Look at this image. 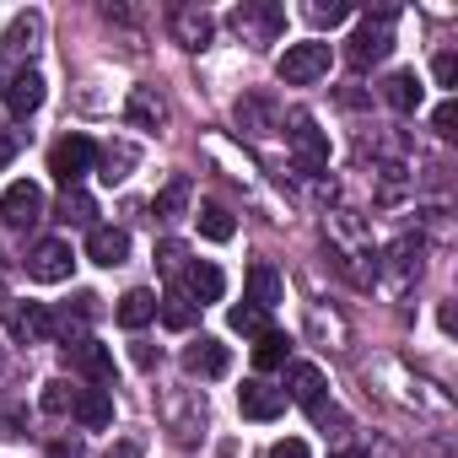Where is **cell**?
<instances>
[{"mask_svg": "<svg viewBox=\"0 0 458 458\" xmlns=\"http://www.w3.org/2000/svg\"><path fill=\"white\" fill-rule=\"evenodd\" d=\"M157 265H162V276H183L189 270V249L178 238H167V243H157Z\"/></svg>", "mask_w": 458, "mask_h": 458, "instance_id": "cell-30", "label": "cell"}, {"mask_svg": "<svg viewBox=\"0 0 458 458\" xmlns=\"http://www.w3.org/2000/svg\"><path fill=\"white\" fill-rule=\"evenodd\" d=\"M345 17H351L345 0H329V6H324V0H313V6H308V22H318V28H335V22H345Z\"/></svg>", "mask_w": 458, "mask_h": 458, "instance_id": "cell-33", "label": "cell"}, {"mask_svg": "<svg viewBox=\"0 0 458 458\" xmlns=\"http://www.w3.org/2000/svg\"><path fill=\"white\" fill-rule=\"evenodd\" d=\"M183 372L189 377H226L233 372V351L221 340H210V335H199L194 345H183Z\"/></svg>", "mask_w": 458, "mask_h": 458, "instance_id": "cell-8", "label": "cell"}, {"mask_svg": "<svg viewBox=\"0 0 458 458\" xmlns=\"http://www.w3.org/2000/svg\"><path fill=\"white\" fill-rule=\"evenodd\" d=\"M151 318H157V297H151L146 286H135V292L119 297V324H124V329H146Z\"/></svg>", "mask_w": 458, "mask_h": 458, "instance_id": "cell-22", "label": "cell"}, {"mask_svg": "<svg viewBox=\"0 0 458 458\" xmlns=\"http://www.w3.org/2000/svg\"><path fill=\"white\" fill-rule=\"evenodd\" d=\"M286 394H292L302 410L324 415V372H318L313 361H286Z\"/></svg>", "mask_w": 458, "mask_h": 458, "instance_id": "cell-10", "label": "cell"}, {"mask_svg": "<svg viewBox=\"0 0 458 458\" xmlns=\"http://www.w3.org/2000/svg\"><path fill=\"white\" fill-rule=\"evenodd\" d=\"M71 399H76V388H71L65 377L44 383V410H49V415H65V410H71Z\"/></svg>", "mask_w": 458, "mask_h": 458, "instance_id": "cell-32", "label": "cell"}, {"mask_svg": "<svg viewBox=\"0 0 458 458\" xmlns=\"http://www.w3.org/2000/svg\"><path fill=\"white\" fill-rule=\"evenodd\" d=\"M157 318H162L167 329H178V335H183V329H194V318H199V308H194V302H189L183 292H167V297L157 302Z\"/></svg>", "mask_w": 458, "mask_h": 458, "instance_id": "cell-26", "label": "cell"}, {"mask_svg": "<svg viewBox=\"0 0 458 458\" xmlns=\"http://www.w3.org/2000/svg\"><path fill=\"white\" fill-rule=\"evenodd\" d=\"M108 458H140V442H135V437H124V442H119Z\"/></svg>", "mask_w": 458, "mask_h": 458, "instance_id": "cell-39", "label": "cell"}, {"mask_svg": "<svg viewBox=\"0 0 458 458\" xmlns=\"http://www.w3.org/2000/svg\"><path fill=\"white\" fill-rule=\"evenodd\" d=\"M71 270H76V254H71V243H60V238H44V243L28 254V276H33L38 286H60V281H71Z\"/></svg>", "mask_w": 458, "mask_h": 458, "instance_id": "cell-6", "label": "cell"}, {"mask_svg": "<svg viewBox=\"0 0 458 458\" xmlns=\"http://www.w3.org/2000/svg\"><path fill=\"white\" fill-rule=\"evenodd\" d=\"M87 259L103 265V270L124 265L130 259V233H124V226H92V233H87Z\"/></svg>", "mask_w": 458, "mask_h": 458, "instance_id": "cell-11", "label": "cell"}, {"mask_svg": "<svg viewBox=\"0 0 458 458\" xmlns=\"http://www.w3.org/2000/svg\"><path fill=\"white\" fill-rule=\"evenodd\" d=\"M431 130H437L442 140H453V135H458V103H442V108L431 114Z\"/></svg>", "mask_w": 458, "mask_h": 458, "instance_id": "cell-34", "label": "cell"}, {"mask_svg": "<svg viewBox=\"0 0 458 458\" xmlns=\"http://www.w3.org/2000/svg\"><path fill=\"white\" fill-rule=\"evenodd\" d=\"M124 114H130V124H140V130H157V124H162V103H157L146 87H135V92H130Z\"/></svg>", "mask_w": 458, "mask_h": 458, "instance_id": "cell-28", "label": "cell"}, {"mask_svg": "<svg viewBox=\"0 0 458 458\" xmlns=\"http://www.w3.org/2000/svg\"><path fill=\"white\" fill-rule=\"evenodd\" d=\"M92 162H98V146H92L87 135H65V140H55V151H49V173H55L65 189H81V178L92 173Z\"/></svg>", "mask_w": 458, "mask_h": 458, "instance_id": "cell-4", "label": "cell"}, {"mask_svg": "<svg viewBox=\"0 0 458 458\" xmlns=\"http://www.w3.org/2000/svg\"><path fill=\"white\" fill-rule=\"evenodd\" d=\"M12 329H17V340L38 345V340H49V335H55V313H49L44 302H28V308H17V313H12Z\"/></svg>", "mask_w": 458, "mask_h": 458, "instance_id": "cell-19", "label": "cell"}, {"mask_svg": "<svg viewBox=\"0 0 458 458\" xmlns=\"http://www.w3.org/2000/svg\"><path fill=\"white\" fill-rule=\"evenodd\" d=\"M71 415H76L87 431H108V426H114V394H108V388H76Z\"/></svg>", "mask_w": 458, "mask_h": 458, "instance_id": "cell-14", "label": "cell"}, {"mask_svg": "<svg viewBox=\"0 0 458 458\" xmlns=\"http://www.w3.org/2000/svg\"><path fill=\"white\" fill-rule=\"evenodd\" d=\"M92 216H98V205H92L87 189H65L60 205H55V221H65V226H92Z\"/></svg>", "mask_w": 458, "mask_h": 458, "instance_id": "cell-24", "label": "cell"}, {"mask_svg": "<svg viewBox=\"0 0 458 458\" xmlns=\"http://www.w3.org/2000/svg\"><path fill=\"white\" fill-rule=\"evenodd\" d=\"M98 162H103V173H98L103 183H124V178H130V167L140 162V151L119 140V146H103V151H98Z\"/></svg>", "mask_w": 458, "mask_h": 458, "instance_id": "cell-23", "label": "cell"}, {"mask_svg": "<svg viewBox=\"0 0 458 458\" xmlns=\"http://www.w3.org/2000/svg\"><path fill=\"white\" fill-rule=\"evenodd\" d=\"M233 28H238L243 38L254 33L259 44H270V38L286 28V12H281V6H238V12H233Z\"/></svg>", "mask_w": 458, "mask_h": 458, "instance_id": "cell-15", "label": "cell"}, {"mask_svg": "<svg viewBox=\"0 0 458 458\" xmlns=\"http://www.w3.org/2000/svg\"><path fill=\"white\" fill-rule=\"evenodd\" d=\"M383 103H388L394 114H415V108H420V81H415V71H394V76L383 81Z\"/></svg>", "mask_w": 458, "mask_h": 458, "instance_id": "cell-21", "label": "cell"}, {"mask_svg": "<svg viewBox=\"0 0 458 458\" xmlns=\"http://www.w3.org/2000/svg\"><path fill=\"white\" fill-rule=\"evenodd\" d=\"M12 157H17V140H12V135H0V167H6Z\"/></svg>", "mask_w": 458, "mask_h": 458, "instance_id": "cell-41", "label": "cell"}, {"mask_svg": "<svg viewBox=\"0 0 458 458\" xmlns=\"http://www.w3.org/2000/svg\"><path fill=\"white\" fill-rule=\"evenodd\" d=\"M292 157H297L302 173H324V167H329V140H324V130H318L308 114L292 119Z\"/></svg>", "mask_w": 458, "mask_h": 458, "instance_id": "cell-7", "label": "cell"}, {"mask_svg": "<svg viewBox=\"0 0 458 458\" xmlns=\"http://www.w3.org/2000/svg\"><path fill=\"white\" fill-rule=\"evenodd\" d=\"M183 205H189V178H173V183H167V189H162V194L151 199V210H157L162 221H173V216H178Z\"/></svg>", "mask_w": 458, "mask_h": 458, "instance_id": "cell-29", "label": "cell"}, {"mask_svg": "<svg viewBox=\"0 0 458 458\" xmlns=\"http://www.w3.org/2000/svg\"><path fill=\"white\" fill-rule=\"evenodd\" d=\"M12 76H17V71H12V60H6V55H0V98H6V87H12Z\"/></svg>", "mask_w": 458, "mask_h": 458, "instance_id": "cell-40", "label": "cell"}, {"mask_svg": "<svg viewBox=\"0 0 458 458\" xmlns=\"http://www.w3.org/2000/svg\"><path fill=\"white\" fill-rule=\"evenodd\" d=\"M49 458H87V447H81L76 437H60V442L49 447Z\"/></svg>", "mask_w": 458, "mask_h": 458, "instance_id": "cell-37", "label": "cell"}, {"mask_svg": "<svg viewBox=\"0 0 458 458\" xmlns=\"http://www.w3.org/2000/svg\"><path fill=\"white\" fill-rule=\"evenodd\" d=\"M249 302H254L259 313H270V308L281 302V270H276L270 259H254V265H249Z\"/></svg>", "mask_w": 458, "mask_h": 458, "instance_id": "cell-18", "label": "cell"}, {"mask_svg": "<svg viewBox=\"0 0 458 458\" xmlns=\"http://www.w3.org/2000/svg\"><path fill=\"white\" fill-rule=\"evenodd\" d=\"M226 324H233L238 335H265V313H259L254 302H243V308H233V313H226Z\"/></svg>", "mask_w": 458, "mask_h": 458, "instance_id": "cell-31", "label": "cell"}, {"mask_svg": "<svg viewBox=\"0 0 458 458\" xmlns=\"http://www.w3.org/2000/svg\"><path fill=\"white\" fill-rule=\"evenodd\" d=\"M130 356H135V367H140V372H151V367H157V351H151V345H135Z\"/></svg>", "mask_w": 458, "mask_h": 458, "instance_id": "cell-38", "label": "cell"}, {"mask_svg": "<svg viewBox=\"0 0 458 458\" xmlns=\"http://www.w3.org/2000/svg\"><path fill=\"white\" fill-rule=\"evenodd\" d=\"M286 361H292V340H286L281 329H265V335L254 340V367L270 372V367H286Z\"/></svg>", "mask_w": 458, "mask_h": 458, "instance_id": "cell-25", "label": "cell"}, {"mask_svg": "<svg viewBox=\"0 0 458 458\" xmlns=\"http://www.w3.org/2000/svg\"><path fill=\"white\" fill-rule=\"evenodd\" d=\"M210 33H216V22L205 12H194V6H178L173 12V38L183 49H210Z\"/></svg>", "mask_w": 458, "mask_h": 458, "instance_id": "cell-17", "label": "cell"}, {"mask_svg": "<svg viewBox=\"0 0 458 458\" xmlns=\"http://www.w3.org/2000/svg\"><path fill=\"white\" fill-rule=\"evenodd\" d=\"M38 38H44V17H38V12H22V17L12 22V33H6V49H0V55H6V60H17V55H33V49H38Z\"/></svg>", "mask_w": 458, "mask_h": 458, "instance_id": "cell-20", "label": "cell"}, {"mask_svg": "<svg viewBox=\"0 0 458 458\" xmlns=\"http://www.w3.org/2000/svg\"><path fill=\"white\" fill-rule=\"evenodd\" d=\"M394 6H377V12H367L361 17V28L351 33V44H345V60L356 65V71H367V65H377V60H388V49H394Z\"/></svg>", "mask_w": 458, "mask_h": 458, "instance_id": "cell-1", "label": "cell"}, {"mask_svg": "<svg viewBox=\"0 0 458 458\" xmlns=\"http://www.w3.org/2000/svg\"><path fill=\"white\" fill-rule=\"evenodd\" d=\"M194 308H205V302H221V292H226V276L216 270V265H205V259H194L189 270H183V286H178Z\"/></svg>", "mask_w": 458, "mask_h": 458, "instance_id": "cell-13", "label": "cell"}, {"mask_svg": "<svg viewBox=\"0 0 458 458\" xmlns=\"http://www.w3.org/2000/svg\"><path fill=\"white\" fill-rule=\"evenodd\" d=\"M6 108H12L17 119L38 114V108H44V76H38V71H17L12 87H6Z\"/></svg>", "mask_w": 458, "mask_h": 458, "instance_id": "cell-16", "label": "cell"}, {"mask_svg": "<svg viewBox=\"0 0 458 458\" xmlns=\"http://www.w3.org/2000/svg\"><path fill=\"white\" fill-rule=\"evenodd\" d=\"M270 458H313V453H308V442L286 437V442H276V447H270Z\"/></svg>", "mask_w": 458, "mask_h": 458, "instance_id": "cell-36", "label": "cell"}, {"mask_svg": "<svg viewBox=\"0 0 458 458\" xmlns=\"http://www.w3.org/2000/svg\"><path fill=\"white\" fill-rule=\"evenodd\" d=\"M0 437H17V415H0Z\"/></svg>", "mask_w": 458, "mask_h": 458, "instance_id": "cell-42", "label": "cell"}, {"mask_svg": "<svg viewBox=\"0 0 458 458\" xmlns=\"http://www.w3.org/2000/svg\"><path fill=\"white\" fill-rule=\"evenodd\" d=\"M238 410H243L249 420H276V415L286 410V394H281V388H270L265 377H249V383L238 388Z\"/></svg>", "mask_w": 458, "mask_h": 458, "instance_id": "cell-12", "label": "cell"}, {"mask_svg": "<svg viewBox=\"0 0 458 458\" xmlns=\"http://www.w3.org/2000/svg\"><path fill=\"white\" fill-rule=\"evenodd\" d=\"M0 216H6L12 226H33V221L44 216V189L28 183V178H17L6 194H0Z\"/></svg>", "mask_w": 458, "mask_h": 458, "instance_id": "cell-9", "label": "cell"}, {"mask_svg": "<svg viewBox=\"0 0 458 458\" xmlns=\"http://www.w3.org/2000/svg\"><path fill=\"white\" fill-rule=\"evenodd\" d=\"M162 420H167V431L189 447L199 431H205V394H194V388H173V394H162Z\"/></svg>", "mask_w": 458, "mask_h": 458, "instance_id": "cell-2", "label": "cell"}, {"mask_svg": "<svg viewBox=\"0 0 458 458\" xmlns=\"http://www.w3.org/2000/svg\"><path fill=\"white\" fill-rule=\"evenodd\" d=\"M60 351H65V367H71V372L92 377V388H103V383L114 377V356H108V345H98L92 335H76V340H65Z\"/></svg>", "mask_w": 458, "mask_h": 458, "instance_id": "cell-5", "label": "cell"}, {"mask_svg": "<svg viewBox=\"0 0 458 458\" xmlns=\"http://www.w3.org/2000/svg\"><path fill=\"white\" fill-rule=\"evenodd\" d=\"M318 76H329V44H324V38L292 44V49L281 55V81H286V87H313Z\"/></svg>", "mask_w": 458, "mask_h": 458, "instance_id": "cell-3", "label": "cell"}, {"mask_svg": "<svg viewBox=\"0 0 458 458\" xmlns=\"http://www.w3.org/2000/svg\"><path fill=\"white\" fill-rule=\"evenodd\" d=\"M431 71H437V87H453V81H458V55H453V49H442Z\"/></svg>", "mask_w": 458, "mask_h": 458, "instance_id": "cell-35", "label": "cell"}, {"mask_svg": "<svg viewBox=\"0 0 458 458\" xmlns=\"http://www.w3.org/2000/svg\"><path fill=\"white\" fill-rule=\"evenodd\" d=\"M199 233H205L210 243H233L238 221H233V210H226V205H199Z\"/></svg>", "mask_w": 458, "mask_h": 458, "instance_id": "cell-27", "label": "cell"}]
</instances>
